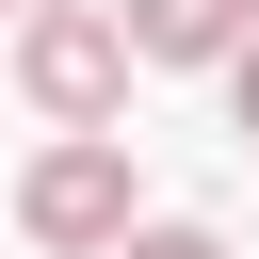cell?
<instances>
[{"label":"cell","mask_w":259,"mask_h":259,"mask_svg":"<svg viewBox=\"0 0 259 259\" xmlns=\"http://www.w3.org/2000/svg\"><path fill=\"white\" fill-rule=\"evenodd\" d=\"M16 81H32L49 130H113V113H130V16H97V0H32V16H16Z\"/></svg>","instance_id":"6da1fadb"},{"label":"cell","mask_w":259,"mask_h":259,"mask_svg":"<svg viewBox=\"0 0 259 259\" xmlns=\"http://www.w3.org/2000/svg\"><path fill=\"white\" fill-rule=\"evenodd\" d=\"M16 227H32L49 259H113V243L146 227V210H130V146H113V130H65V146L16 178Z\"/></svg>","instance_id":"7a4b0ae2"},{"label":"cell","mask_w":259,"mask_h":259,"mask_svg":"<svg viewBox=\"0 0 259 259\" xmlns=\"http://www.w3.org/2000/svg\"><path fill=\"white\" fill-rule=\"evenodd\" d=\"M130 16V65H227L259 32V0H113Z\"/></svg>","instance_id":"3957f363"},{"label":"cell","mask_w":259,"mask_h":259,"mask_svg":"<svg viewBox=\"0 0 259 259\" xmlns=\"http://www.w3.org/2000/svg\"><path fill=\"white\" fill-rule=\"evenodd\" d=\"M113 259H227V243H210V227H130Z\"/></svg>","instance_id":"277c9868"},{"label":"cell","mask_w":259,"mask_h":259,"mask_svg":"<svg viewBox=\"0 0 259 259\" xmlns=\"http://www.w3.org/2000/svg\"><path fill=\"white\" fill-rule=\"evenodd\" d=\"M227 113H243V146H259V32L227 49Z\"/></svg>","instance_id":"5b68a950"},{"label":"cell","mask_w":259,"mask_h":259,"mask_svg":"<svg viewBox=\"0 0 259 259\" xmlns=\"http://www.w3.org/2000/svg\"><path fill=\"white\" fill-rule=\"evenodd\" d=\"M0 16H32V0H0Z\"/></svg>","instance_id":"8992f818"}]
</instances>
